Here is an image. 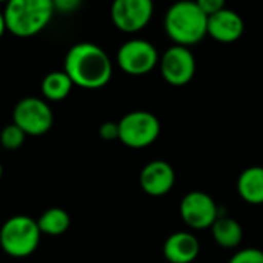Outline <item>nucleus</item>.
Masks as SVG:
<instances>
[{
    "instance_id": "1",
    "label": "nucleus",
    "mask_w": 263,
    "mask_h": 263,
    "mask_svg": "<svg viewBox=\"0 0 263 263\" xmlns=\"http://www.w3.org/2000/svg\"><path fill=\"white\" fill-rule=\"evenodd\" d=\"M65 72L74 85L85 89L103 88L112 76L108 54L94 43H77L65 57Z\"/></svg>"
},
{
    "instance_id": "2",
    "label": "nucleus",
    "mask_w": 263,
    "mask_h": 263,
    "mask_svg": "<svg viewBox=\"0 0 263 263\" xmlns=\"http://www.w3.org/2000/svg\"><path fill=\"white\" fill-rule=\"evenodd\" d=\"M208 15L200 9L197 2H177L165 14V31L179 46L199 43L208 32Z\"/></svg>"
},
{
    "instance_id": "3",
    "label": "nucleus",
    "mask_w": 263,
    "mask_h": 263,
    "mask_svg": "<svg viewBox=\"0 0 263 263\" xmlns=\"http://www.w3.org/2000/svg\"><path fill=\"white\" fill-rule=\"evenodd\" d=\"M54 9L51 0H11L3 11L6 29L17 37H32L51 22Z\"/></svg>"
},
{
    "instance_id": "4",
    "label": "nucleus",
    "mask_w": 263,
    "mask_h": 263,
    "mask_svg": "<svg viewBox=\"0 0 263 263\" xmlns=\"http://www.w3.org/2000/svg\"><path fill=\"white\" fill-rule=\"evenodd\" d=\"M40 230L34 219L28 216H14L0 228V247L12 257L31 256L40 242Z\"/></svg>"
},
{
    "instance_id": "5",
    "label": "nucleus",
    "mask_w": 263,
    "mask_h": 263,
    "mask_svg": "<svg viewBox=\"0 0 263 263\" xmlns=\"http://www.w3.org/2000/svg\"><path fill=\"white\" fill-rule=\"evenodd\" d=\"M160 134L159 119L148 111H133L119 122V140L128 148H146Z\"/></svg>"
},
{
    "instance_id": "6",
    "label": "nucleus",
    "mask_w": 263,
    "mask_h": 263,
    "mask_svg": "<svg viewBox=\"0 0 263 263\" xmlns=\"http://www.w3.org/2000/svg\"><path fill=\"white\" fill-rule=\"evenodd\" d=\"M12 119L26 136H43L54 122L49 105L37 97L22 99L14 108Z\"/></svg>"
},
{
    "instance_id": "7",
    "label": "nucleus",
    "mask_w": 263,
    "mask_h": 263,
    "mask_svg": "<svg viewBox=\"0 0 263 263\" xmlns=\"http://www.w3.org/2000/svg\"><path fill=\"white\" fill-rule=\"evenodd\" d=\"M160 62L156 46L142 39L125 42L117 52V63L129 76H145Z\"/></svg>"
},
{
    "instance_id": "8",
    "label": "nucleus",
    "mask_w": 263,
    "mask_h": 263,
    "mask_svg": "<svg viewBox=\"0 0 263 263\" xmlns=\"http://www.w3.org/2000/svg\"><path fill=\"white\" fill-rule=\"evenodd\" d=\"M180 216L190 228L205 230L211 228L220 214L217 203L211 196L202 191H193L182 199Z\"/></svg>"
},
{
    "instance_id": "9",
    "label": "nucleus",
    "mask_w": 263,
    "mask_h": 263,
    "mask_svg": "<svg viewBox=\"0 0 263 263\" xmlns=\"http://www.w3.org/2000/svg\"><path fill=\"white\" fill-rule=\"evenodd\" d=\"M162 77L173 86H183L196 74V59L190 48L174 45L160 57Z\"/></svg>"
},
{
    "instance_id": "10",
    "label": "nucleus",
    "mask_w": 263,
    "mask_h": 263,
    "mask_svg": "<svg viewBox=\"0 0 263 263\" xmlns=\"http://www.w3.org/2000/svg\"><path fill=\"white\" fill-rule=\"evenodd\" d=\"M153 11L149 0H116L111 6V18L120 31L137 32L149 23Z\"/></svg>"
},
{
    "instance_id": "11",
    "label": "nucleus",
    "mask_w": 263,
    "mask_h": 263,
    "mask_svg": "<svg viewBox=\"0 0 263 263\" xmlns=\"http://www.w3.org/2000/svg\"><path fill=\"white\" fill-rule=\"evenodd\" d=\"M176 182V173L173 166L165 160H153L140 173V186L142 190L153 196H165L168 194Z\"/></svg>"
},
{
    "instance_id": "12",
    "label": "nucleus",
    "mask_w": 263,
    "mask_h": 263,
    "mask_svg": "<svg viewBox=\"0 0 263 263\" xmlns=\"http://www.w3.org/2000/svg\"><path fill=\"white\" fill-rule=\"evenodd\" d=\"M245 25L242 17L228 8L213 14L208 17V28L206 32L220 43H233L237 42L243 34Z\"/></svg>"
},
{
    "instance_id": "13",
    "label": "nucleus",
    "mask_w": 263,
    "mask_h": 263,
    "mask_svg": "<svg viewBox=\"0 0 263 263\" xmlns=\"http://www.w3.org/2000/svg\"><path fill=\"white\" fill-rule=\"evenodd\" d=\"M200 253L199 240L194 234L179 231L171 234L163 243V256L170 263H191Z\"/></svg>"
},
{
    "instance_id": "14",
    "label": "nucleus",
    "mask_w": 263,
    "mask_h": 263,
    "mask_svg": "<svg viewBox=\"0 0 263 263\" xmlns=\"http://www.w3.org/2000/svg\"><path fill=\"white\" fill-rule=\"evenodd\" d=\"M240 197L251 205L263 203V166L247 168L237 179Z\"/></svg>"
},
{
    "instance_id": "15",
    "label": "nucleus",
    "mask_w": 263,
    "mask_h": 263,
    "mask_svg": "<svg viewBox=\"0 0 263 263\" xmlns=\"http://www.w3.org/2000/svg\"><path fill=\"white\" fill-rule=\"evenodd\" d=\"M211 233H213V239L222 248H236L237 245H240L243 237L240 223L225 216H219V219L211 227Z\"/></svg>"
},
{
    "instance_id": "16",
    "label": "nucleus",
    "mask_w": 263,
    "mask_h": 263,
    "mask_svg": "<svg viewBox=\"0 0 263 263\" xmlns=\"http://www.w3.org/2000/svg\"><path fill=\"white\" fill-rule=\"evenodd\" d=\"M72 85V80L65 71H52L42 82V94L51 102H60L69 96Z\"/></svg>"
},
{
    "instance_id": "17",
    "label": "nucleus",
    "mask_w": 263,
    "mask_h": 263,
    "mask_svg": "<svg viewBox=\"0 0 263 263\" xmlns=\"http://www.w3.org/2000/svg\"><path fill=\"white\" fill-rule=\"evenodd\" d=\"M69 223H71L69 214L62 208H49L37 220L40 233L52 236V237L62 236L63 233H66V230L69 228Z\"/></svg>"
},
{
    "instance_id": "18",
    "label": "nucleus",
    "mask_w": 263,
    "mask_h": 263,
    "mask_svg": "<svg viewBox=\"0 0 263 263\" xmlns=\"http://www.w3.org/2000/svg\"><path fill=\"white\" fill-rule=\"evenodd\" d=\"M25 137L26 134L15 125V123H11L8 126H5L2 129V134H0V143L5 149L8 151H15L18 149L23 142H25Z\"/></svg>"
},
{
    "instance_id": "19",
    "label": "nucleus",
    "mask_w": 263,
    "mask_h": 263,
    "mask_svg": "<svg viewBox=\"0 0 263 263\" xmlns=\"http://www.w3.org/2000/svg\"><path fill=\"white\" fill-rule=\"evenodd\" d=\"M230 263H263V251L257 248H247L236 253Z\"/></svg>"
},
{
    "instance_id": "20",
    "label": "nucleus",
    "mask_w": 263,
    "mask_h": 263,
    "mask_svg": "<svg viewBox=\"0 0 263 263\" xmlns=\"http://www.w3.org/2000/svg\"><path fill=\"white\" fill-rule=\"evenodd\" d=\"M99 134L103 140H116L119 139V122H105L99 128Z\"/></svg>"
},
{
    "instance_id": "21",
    "label": "nucleus",
    "mask_w": 263,
    "mask_h": 263,
    "mask_svg": "<svg viewBox=\"0 0 263 263\" xmlns=\"http://www.w3.org/2000/svg\"><path fill=\"white\" fill-rule=\"evenodd\" d=\"M197 3H199L200 9L208 17L213 15V14H216V12H219V11H222L225 8V3L222 0H197Z\"/></svg>"
},
{
    "instance_id": "22",
    "label": "nucleus",
    "mask_w": 263,
    "mask_h": 263,
    "mask_svg": "<svg viewBox=\"0 0 263 263\" xmlns=\"http://www.w3.org/2000/svg\"><path fill=\"white\" fill-rule=\"evenodd\" d=\"M79 5V2H71V0H60L57 3H54V8H59L60 11L69 12L71 9H74Z\"/></svg>"
},
{
    "instance_id": "23",
    "label": "nucleus",
    "mask_w": 263,
    "mask_h": 263,
    "mask_svg": "<svg viewBox=\"0 0 263 263\" xmlns=\"http://www.w3.org/2000/svg\"><path fill=\"white\" fill-rule=\"evenodd\" d=\"M6 31V23H5V15L3 12H0V37L3 35V32Z\"/></svg>"
},
{
    "instance_id": "24",
    "label": "nucleus",
    "mask_w": 263,
    "mask_h": 263,
    "mask_svg": "<svg viewBox=\"0 0 263 263\" xmlns=\"http://www.w3.org/2000/svg\"><path fill=\"white\" fill-rule=\"evenodd\" d=\"M2 174H3V168H2V165H0V179H2Z\"/></svg>"
}]
</instances>
